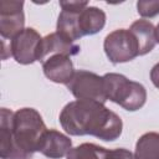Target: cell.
<instances>
[{
  "instance_id": "obj_1",
  "label": "cell",
  "mask_w": 159,
  "mask_h": 159,
  "mask_svg": "<svg viewBox=\"0 0 159 159\" xmlns=\"http://www.w3.org/2000/svg\"><path fill=\"white\" fill-rule=\"evenodd\" d=\"M47 128L41 114L34 108L11 112L1 108L0 157L1 159H31L39 152Z\"/></svg>"
},
{
  "instance_id": "obj_2",
  "label": "cell",
  "mask_w": 159,
  "mask_h": 159,
  "mask_svg": "<svg viewBox=\"0 0 159 159\" xmlns=\"http://www.w3.org/2000/svg\"><path fill=\"white\" fill-rule=\"evenodd\" d=\"M60 123L70 135H93L106 142L118 139L123 129L119 116L103 103L88 99L67 103L60 113Z\"/></svg>"
},
{
  "instance_id": "obj_3",
  "label": "cell",
  "mask_w": 159,
  "mask_h": 159,
  "mask_svg": "<svg viewBox=\"0 0 159 159\" xmlns=\"http://www.w3.org/2000/svg\"><path fill=\"white\" fill-rule=\"evenodd\" d=\"M103 77L107 99L127 111L140 109L147 101V91L139 82L130 81L120 73H106Z\"/></svg>"
},
{
  "instance_id": "obj_4",
  "label": "cell",
  "mask_w": 159,
  "mask_h": 159,
  "mask_svg": "<svg viewBox=\"0 0 159 159\" xmlns=\"http://www.w3.org/2000/svg\"><path fill=\"white\" fill-rule=\"evenodd\" d=\"M104 52L112 63H123L139 56V47L134 35L125 29L108 34L103 42Z\"/></svg>"
},
{
  "instance_id": "obj_5",
  "label": "cell",
  "mask_w": 159,
  "mask_h": 159,
  "mask_svg": "<svg viewBox=\"0 0 159 159\" xmlns=\"http://www.w3.org/2000/svg\"><path fill=\"white\" fill-rule=\"evenodd\" d=\"M67 88L77 99L97 101L103 104L106 101H108L104 91L103 77L93 72L84 70L76 71L72 80L68 82Z\"/></svg>"
},
{
  "instance_id": "obj_6",
  "label": "cell",
  "mask_w": 159,
  "mask_h": 159,
  "mask_svg": "<svg viewBox=\"0 0 159 159\" xmlns=\"http://www.w3.org/2000/svg\"><path fill=\"white\" fill-rule=\"evenodd\" d=\"M42 37L31 27L24 29L12 40H10V56L17 63L30 65L40 60Z\"/></svg>"
},
{
  "instance_id": "obj_7",
  "label": "cell",
  "mask_w": 159,
  "mask_h": 159,
  "mask_svg": "<svg viewBox=\"0 0 159 159\" xmlns=\"http://www.w3.org/2000/svg\"><path fill=\"white\" fill-rule=\"evenodd\" d=\"M24 1H9L0 2V34L4 40H12L17 34L24 30Z\"/></svg>"
},
{
  "instance_id": "obj_8",
  "label": "cell",
  "mask_w": 159,
  "mask_h": 159,
  "mask_svg": "<svg viewBox=\"0 0 159 159\" xmlns=\"http://www.w3.org/2000/svg\"><path fill=\"white\" fill-rule=\"evenodd\" d=\"M42 70L45 76L50 81L62 84H68V82L75 75L73 63L71 58L68 56L58 53L47 57L42 62Z\"/></svg>"
},
{
  "instance_id": "obj_9",
  "label": "cell",
  "mask_w": 159,
  "mask_h": 159,
  "mask_svg": "<svg viewBox=\"0 0 159 159\" xmlns=\"http://www.w3.org/2000/svg\"><path fill=\"white\" fill-rule=\"evenodd\" d=\"M72 149V140L56 129H47L42 137L39 152L50 159H60Z\"/></svg>"
},
{
  "instance_id": "obj_10",
  "label": "cell",
  "mask_w": 159,
  "mask_h": 159,
  "mask_svg": "<svg viewBox=\"0 0 159 159\" xmlns=\"http://www.w3.org/2000/svg\"><path fill=\"white\" fill-rule=\"evenodd\" d=\"M80 52V46L70 42L68 40L63 39L60 34L52 32L45 37H42L41 42V51H40V60L39 61H45L48 56L52 55H65V56H75Z\"/></svg>"
},
{
  "instance_id": "obj_11",
  "label": "cell",
  "mask_w": 159,
  "mask_h": 159,
  "mask_svg": "<svg viewBox=\"0 0 159 159\" xmlns=\"http://www.w3.org/2000/svg\"><path fill=\"white\" fill-rule=\"evenodd\" d=\"M106 25V14L96 6H87L78 14V27L81 36L94 35Z\"/></svg>"
},
{
  "instance_id": "obj_12",
  "label": "cell",
  "mask_w": 159,
  "mask_h": 159,
  "mask_svg": "<svg viewBox=\"0 0 159 159\" xmlns=\"http://www.w3.org/2000/svg\"><path fill=\"white\" fill-rule=\"evenodd\" d=\"M129 31L134 35V37L138 42L139 56L147 55L154 48V46L157 43L155 27L150 21L143 20V19L137 20L130 25Z\"/></svg>"
},
{
  "instance_id": "obj_13",
  "label": "cell",
  "mask_w": 159,
  "mask_h": 159,
  "mask_svg": "<svg viewBox=\"0 0 159 159\" xmlns=\"http://www.w3.org/2000/svg\"><path fill=\"white\" fill-rule=\"evenodd\" d=\"M82 10H62L58 15L56 32L70 42L82 37L78 27V14Z\"/></svg>"
},
{
  "instance_id": "obj_14",
  "label": "cell",
  "mask_w": 159,
  "mask_h": 159,
  "mask_svg": "<svg viewBox=\"0 0 159 159\" xmlns=\"http://www.w3.org/2000/svg\"><path fill=\"white\" fill-rule=\"evenodd\" d=\"M135 159H159V133L143 134L135 144Z\"/></svg>"
},
{
  "instance_id": "obj_15",
  "label": "cell",
  "mask_w": 159,
  "mask_h": 159,
  "mask_svg": "<svg viewBox=\"0 0 159 159\" xmlns=\"http://www.w3.org/2000/svg\"><path fill=\"white\" fill-rule=\"evenodd\" d=\"M67 159H109V150L93 143H83L72 148Z\"/></svg>"
},
{
  "instance_id": "obj_16",
  "label": "cell",
  "mask_w": 159,
  "mask_h": 159,
  "mask_svg": "<svg viewBox=\"0 0 159 159\" xmlns=\"http://www.w3.org/2000/svg\"><path fill=\"white\" fill-rule=\"evenodd\" d=\"M137 10L143 17H154L159 15V0H139Z\"/></svg>"
},
{
  "instance_id": "obj_17",
  "label": "cell",
  "mask_w": 159,
  "mask_h": 159,
  "mask_svg": "<svg viewBox=\"0 0 159 159\" xmlns=\"http://www.w3.org/2000/svg\"><path fill=\"white\" fill-rule=\"evenodd\" d=\"M109 159H135L134 154L124 148H117L109 150Z\"/></svg>"
},
{
  "instance_id": "obj_18",
  "label": "cell",
  "mask_w": 159,
  "mask_h": 159,
  "mask_svg": "<svg viewBox=\"0 0 159 159\" xmlns=\"http://www.w3.org/2000/svg\"><path fill=\"white\" fill-rule=\"evenodd\" d=\"M88 5V1H60L62 10H83Z\"/></svg>"
},
{
  "instance_id": "obj_19",
  "label": "cell",
  "mask_w": 159,
  "mask_h": 159,
  "mask_svg": "<svg viewBox=\"0 0 159 159\" xmlns=\"http://www.w3.org/2000/svg\"><path fill=\"white\" fill-rule=\"evenodd\" d=\"M150 80L153 82V84L159 89V62L155 63L150 71Z\"/></svg>"
},
{
  "instance_id": "obj_20",
  "label": "cell",
  "mask_w": 159,
  "mask_h": 159,
  "mask_svg": "<svg viewBox=\"0 0 159 159\" xmlns=\"http://www.w3.org/2000/svg\"><path fill=\"white\" fill-rule=\"evenodd\" d=\"M155 39H157V42L159 43V24L155 27Z\"/></svg>"
}]
</instances>
